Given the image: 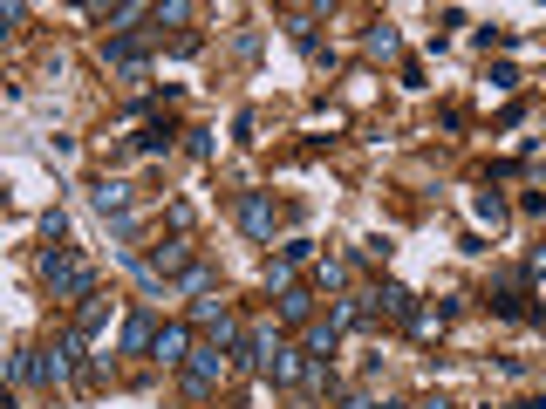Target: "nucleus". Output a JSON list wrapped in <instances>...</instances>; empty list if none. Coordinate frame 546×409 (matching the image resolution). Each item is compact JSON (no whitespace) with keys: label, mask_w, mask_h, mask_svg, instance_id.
I'll return each instance as SVG.
<instances>
[{"label":"nucleus","mask_w":546,"mask_h":409,"mask_svg":"<svg viewBox=\"0 0 546 409\" xmlns=\"http://www.w3.org/2000/svg\"><path fill=\"white\" fill-rule=\"evenodd\" d=\"M35 273L48 280V294L69 300V307H82V300L96 294V266H89V260H69L62 246H48V253L35 260Z\"/></svg>","instance_id":"f257e3e1"},{"label":"nucleus","mask_w":546,"mask_h":409,"mask_svg":"<svg viewBox=\"0 0 546 409\" xmlns=\"http://www.w3.org/2000/svg\"><path fill=\"white\" fill-rule=\"evenodd\" d=\"M82 362H89V335H82V328H62V335L41 348V382L35 389H69Z\"/></svg>","instance_id":"f03ea898"},{"label":"nucleus","mask_w":546,"mask_h":409,"mask_svg":"<svg viewBox=\"0 0 546 409\" xmlns=\"http://www.w3.org/2000/svg\"><path fill=\"white\" fill-rule=\"evenodd\" d=\"M233 219H239V232H246V239H260V246H273V232L287 225V205H280L273 191H239Z\"/></svg>","instance_id":"7ed1b4c3"},{"label":"nucleus","mask_w":546,"mask_h":409,"mask_svg":"<svg viewBox=\"0 0 546 409\" xmlns=\"http://www.w3.org/2000/svg\"><path fill=\"white\" fill-rule=\"evenodd\" d=\"M178 375H185V396H212V389L226 382V348H219V341H198L192 362H185Z\"/></svg>","instance_id":"20e7f679"},{"label":"nucleus","mask_w":546,"mask_h":409,"mask_svg":"<svg viewBox=\"0 0 546 409\" xmlns=\"http://www.w3.org/2000/svg\"><path fill=\"white\" fill-rule=\"evenodd\" d=\"M198 328L192 321H157V341H151V362H164V369H185L192 362V348H198Z\"/></svg>","instance_id":"39448f33"},{"label":"nucleus","mask_w":546,"mask_h":409,"mask_svg":"<svg viewBox=\"0 0 546 409\" xmlns=\"http://www.w3.org/2000/svg\"><path fill=\"white\" fill-rule=\"evenodd\" d=\"M273 348H280V335H273V321H246V335H239V362L253 375H267V362H273Z\"/></svg>","instance_id":"423d86ee"},{"label":"nucleus","mask_w":546,"mask_h":409,"mask_svg":"<svg viewBox=\"0 0 546 409\" xmlns=\"http://www.w3.org/2000/svg\"><path fill=\"white\" fill-rule=\"evenodd\" d=\"M369 314H376V321L390 314V321H403V328H410V321H417V294H410V287H396V280H383V287L369 294Z\"/></svg>","instance_id":"0eeeda50"},{"label":"nucleus","mask_w":546,"mask_h":409,"mask_svg":"<svg viewBox=\"0 0 546 409\" xmlns=\"http://www.w3.org/2000/svg\"><path fill=\"white\" fill-rule=\"evenodd\" d=\"M526 287H533V280H526V266L506 273V280L485 294V300H492V314H499V321H526Z\"/></svg>","instance_id":"6e6552de"},{"label":"nucleus","mask_w":546,"mask_h":409,"mask_svg":"<svg viewBox=\"0 0 546 409\" xmlns=\"http://www.w3.org/2000/svg\"><path fill=\"white\" fill-rule=\"evenodd\" d=\"M301 369H308V348H301V341H280L273 362H267V382L273 389H301Z\"/></svg>","instance_id":"1a4fd4ad"},{"label":"nucleus","mask_w":546,"mask_h":409,"mask_svg":"<svg viewBox=\"0 0 546 409\" xmlns=\"http://www.w3.org/2000/svg\"><path fill=\"white\" fill-rule=\"evenodd\" d=\"M103 62H110V69H117L123 82H137V75L151 69V48H144L137 35H123V41H110V48H103Z\"/></svg>","instance_id":"9d476101"},{"label":"nucleus","mask_w":546,"mask_h":409,"mask_svg":"<svg viewBox=\"0 0 546 409\" xmlns=\"http://www.w3.org/2000/svg\"><path fill=\"white\" fill-rule=\"evenodd\" d=\"M151 341H157V314H151V307H130V314H123L117 348H123V355H151Z\"/></svg>","instance_id":"9b49d317"},{"label":"nucleus","mask_w":546,"mask_h":409,"mask_svg":"<svg viewBox=\"0 0 546 409\" xmlns=\"http://www.w3.org/2000/svg\"><path fill=\"white\" fill-rule=\"evenodd\" d=\"M185 266H192V246H185V239H164V246L144 253V273H151V280H171V273H185Z\"/></svg>","instance_id":"f8f14e48"},{"label":"nucleus","mask_w":546,"mask_h":409,"mask_svg":"<svg viewBox=\"0 0 546 409\" xmlns=\"http://www.w3.org/2000/svg\"><path fill=\"white\" fill-rule=\"evenodd\" d=\"M89 205H96L103 219H130V185H123V178H96V185H89Z\"/></svg>","instance_id":"ddd939ff"},{"label":"nucleus","mask_w":546,"mask_h":409,"mask_svg":"<svg viewBox=\"0 0 546 409\" xmlns=\"http://www.w3.org/2000/svg\"><path fill=\"white\" fill-rule=\"evenodd\" d=\"M335 341H342L335 321H308V328H301V348H308L314 362H335Z\"/></svg>","instance_id":"4468645a"},{"label":"nucleus","mask_w":546,"mask_h":409,"mask_svg":"<svg viewBox=\"0 0 546 409\" xmlns=\"http://www.w3.org/2000/svg\"><path fill=\"white\" fill-rule=\"evenodd\" d=\"M301 396H308V403L335 396V362H314V355H308V369H301Z\"/></svg>","instance_id":"2eb2a0df"},{"label":"nucleus","mask_w":546,"mask_h":409,"mask_svg":"<svg viewBox=\"0 0 546 409\" xmlns=\"http://www.w3.org/2000/svg\"><path fill=\"white\" fill-rule=\"evenodd\" d=\"M103 21H110V35L123 41L137 21H151V7H144V0H123V7H103Z\"/></svg>","instance_id":"dca6fc26"},{"label":"nucleus","mask_w":546,"mask_h":409,"mask_svg":"<svg viewBox=\"0 0 546 409\" xmlns=\"http://www.w3.org/2000/svg\"><path fill=\"white\" fill-rule=\"evenodd\" d=\"M103 321H110V300H103V294H89V300L76 307V321H69V328H82V335L96 341V335H103Z\"/></svg>","instance_id":"f3484780"},{"label":"nucleus","mask_w":546,"mask_h":409,"mask_svg":"<svg viewBox=\"0 0 546 409\" xmlns=\"http://www.w3.org/2000/svg\"><path fill=\"white\" fill-rule=\"evenodd\" d=\"M130 150H144V157H171V123H144V130L130 137Z\"/></svg>","instance_id":"a211bd4d"},{"label":"nucleus","mask_w":546,"mask_h":409,"mask_svg":"<svg viewBox=\"0 0 546 409\" xmlns=\"http://www.w3.org/2000/svg\"><path fill=\"white\" fill-rule=\"evenodd\" d=\"M151 21H157V28H185V21H198V7H192V0H157Z\"/></svg>","instance_id":"6ab92c4d"},{"label":"nucleus","mask_w":546,"mask_h":409,"mask_svg":"<svg viewBox=\"0 0 546 409\" xmlns=\"http://www.w3.org/2000/svg\"><path fill=\"white\" fill-rule=\"evenodd\" d=\"M212 287H219V273H212V266H198V260L178 273V294H192V300H198V294H212Z\"/></svg>","instance_id":"aec40b11"},{"label":"nucleus","mask_w":546,"mask_h":409,"mask_svg":"<svg viewBox=\"0 0 546 409\" xmlns=\"http://www.w3.org/2000/svg\"><path fill=\"white\" fill-rule=\"evenodd\" d=\"M273 307H280V321H308V314H314V294H308V287H287Z\"/></svg>","instance_id":"412c9836"},{"label":"nucleus","mask_w":546,"mask_h":409,"mask_svg":"<svg viewBox=\"0 0 546 409\" xmlns=\"http://www.w3.org/2000/svg\"><path fill=\"white\" fill-rule=\"evenodd\" d=\"M362 48H369V55H383V62H390L396 48H403V35H396L390 21H376V28H369V35H362Z\"/></svg>","instance_id":"4be33fe9"},{"label":"nucleus","mask_w":546,"mask_h":409,"mask_svg":"<svg viewBox=\"0 0 546 409\" xmlns=\"http://www.w3.org/2000/svg\"><path fill=\"white\" fill-rule=\"evenodd\" d=\"M471 212H478L485 225H506V198H499V191H478V198H471Z\"/></svg>","instance_id":"5701e85b"},{"label":"nucleus","mask_w":546,"mask_h":409,"mask_svg":"<svg viewBox=\"0 0 546 409\" xmlns=\"http://www.w3.org/2000/svg\"><path fill=\"white\" fill-rule=\"evenodd\" d=\"M321 287H328V294H342V287H349V260H342V253H328V260H321Z\"/></svg>","instance_id":"b1692460"},{"label":"nucleus","mask_w":546,"mask_h":409,"mask_svg":"<svg viewBox=\"0 0 546 409\" xmlns=\"http://www.w3.org/2000/svg\"><path fill=\"white\" fill-rule=\"evenodd\" d=\"M267 287H273V294H287V287H301V280H294V260H280V253H273V266H267Z\"/></svg>","instance_id":"393cba45"},{"label":"nucleus","mask_w":546,"mask_h":409,"mask_svg":"<svg viewBox=\"0 0 546 409\" xmlns=\"http://www.w3.org/2000/svg\"><path fill=\"white\" fill-rule=\"evenodd\" d=\"M280 260H294V266H301V260H314V239H308V232H294V239H280Z\"/></svg>","instance_id":"a878e982"},{"label":"nucleus","mask_w":546,"mask_h":409,"mask_svg":"<svg viewBox=\"0 0 546 409\" xmlns=\"http://www.w3.org/2000/svg\"><path fill=\"white\" fill-rule=\"evenodd\" d=\"M485 82H492L499 96H512V89H519V69H512V62H492V75H485Z\"/></svg>","instance_id":"bb28decb"},{"label":"nucleus","mask_w":546,"mask_h":409,"mask_svg":"<svg viewBox=\"0 0 546 409\" xmlns=\"http://www.w3.org/2000/svg\"><path fill=\"white\" fill-rule=\"evenodd\" d=\"M185 150H192V157H219V137H212V130H185Z\"/></svg>","instance_id":"cd10ccee"},{"label":"nucleus","mask_w":546,"mask_h":409,"mask_svg":"<svg viewBox=\"0 0 546 409\" xmlns=\"http://www.w3.org/2000/svg\"><path fill=\"white\" fill-rule=\"evenodd\" d=\"M41 239H48V246H62V239H69V219H62V212H48V219H41Z\"/></svg>","instance_id":"c85d7f7f"},{"label":"nucleus","mask_w":546,"mask_h":409,"mask_svg":"<svg viewBox=\"0 0 546 409\" xmlns=\"http://www.w3.org/2000/svg\"><path fill=\"white\" fill-rule=\"evenodd\" d=\"M335 409H383V403H376L369 389H342V403H335Z\"/></svg>","instance_id":"c756f323"},{"label":"nucleus","mask_w":546,"mask_h":409,"mask_svg":"<svg viewBox=\"0 0 546 409\" xmlns=\"http://www.w3.org/2000/svg\"><path fill=\"white\" fill-rule=\"evenodd\" d=\"M540 273H546V239L533 246V253H526V280H540Z\"/></svg>","instance_id":"7c9ffc66"},{"label":"nucleus","mask_w":546,"mask_h":409,"mask_svg":"<svg viewBox=\"0 0 546 409\" xmlns=\"http://www.w3.org/2000/svg\"><path fill=\"white\" fill-rule=\"evenodd\" d=\"M417 409H451V403H444V396H417Z\"/></svg>","instance_id":"2f4dec72"}]
</instances>
